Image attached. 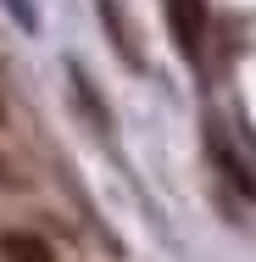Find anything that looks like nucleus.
Returning a JSON list of instances; mask_svg holds the SVG:
<instances>
[{"label": "nucleus", "mask_w": 256, "mask_h": 262, "mask_svg": "<svg viewBox=\"0 0 256 262\" xmlns=\"http://www.w3.org/2000/svg\"><path fill=\"white\" fill-rule=\"evenodd\" d=\"M167 23H173V39H178V51L201 56V39H206V0H167Z\"/></svg>", "instance_id": "obj_1"}, {"label": "nucleus", "mask_w": 256, "mask_h": 262, "mask_svg": "<svg viewBox=\"0 0 256 262\" xmlns=\"http://www.w3.org/2000/svg\"><path fill=\"white\" fill-rule=\"evenodd\" d=\"M0 262H56V251L28 229H6L0 234Z\"/></svg>", "instance_id": "obj_2"}, {"label": "nucleus", "mask_w": 256, "mask_h": 262, "mask_svg": "<svg viewBox=\"0 0 256 262\" xmlns=\"http://www.w3.org/2000/svg\"><path fill=\"white\" fill-rule=\"evenodd\" d=\"M0 184H11V173H6V162H0Z\"/></svg>", "instance_id": "obj_3"}]
</instances>
